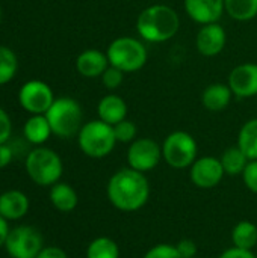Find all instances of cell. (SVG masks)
<instances>
[{
  "label": "cell",
  "mask_w": 257,
  "mask_h": 258,
  "mask_svg": "<svg viewBox=\"0 0 257 258\" xmlns=\"http://www.w3.org/2000/svg\"><path fill=\"white\" fill-rule=\"evenodd\" d=\"M109 203L123 213L141 210L150 198V183L145 174L132 168L117 171L106 187Z\"/></svg>",
  "instance_id": "6da1fadb"
},
{
  "label": "cell",
  "mask_w": 257,
  "mask_h": 258,
  "mask_svg": "<svg viewBox=\"0 0 257 258\" xmlns=\"http://www.w3.org/2000/svg\"><path fill=\"white\" fill-rule=\"evenodd\" d=\"M180 27L179 14L168 5H151L142 9L136 18L139 36L153 44L167 42L176 36Z\"/></svg>",
  "instance_id": "7a4b0ae2"
},
{
  "label": "cell",
  "mask_w": 257,
  "mask_h": 258,
  "mask_svg": "<svg viewBox=\"0 0 257 258\" xmlns=\"http://www.w3.org/2000/svg\"><path fill=\"white\" fill-rule=\"evenodd\" d=\"M24 168L29 178L42 187H52L56 184L64 172V165L59 154L45 147H36L29 151Z\"/></svg>",
  "instance_id": "3957f363"
},
{
  "label": "cell",
  "mask_w": 257,
  "mask_h": 258,
  "mask_svg": "<svg viewBox=\"0 0 257 258\" xmlns=\"http://www.w3.org/2000/svg\"><path fill=\"white\" fill-rule=\"evenodd\" d=\"M45 118L52 127L55 136L68 139L79 135L83 125V112L80 104L70 97L55 98L50 109L45 112Z\"/></svg>",
  "instance_id": "277c9868"
},
{
  "label": "cell",
  "mask_w": 257,
  "mask_h": 258,
  "mask_svg": "<svg viewBox=\"0 0 257 258\" xmlns=\"http://www.w3.org/2000/svg\"><path fill=\"white\" fill-rule=\"evenodd\" d=\"M77 144L85 156L91 159H103L114 151L118 142L114 133V125H109L101 119H92L82 125L77 135Z\"/></svg>",
  "instance_id": "5b68a950"
},
{
  "label": "cell",
  "mask_w": 257,
  "mask_h": 258,
  "mask_svg": "<svg viewBox=\"0 0 257 258\" xmlns=\"http://www.w3.org/2000/svg\"><path fill=\"white\" fill-rule=\"evenodd\" d=\"M106 56L109 65L120 68L123 73H135L144 68L147 63V48L145 45L132 36L115 38L108 50Z\"/></svg>",
  "instance_id": "8992f818"
},
{
  "label": "cell",
  "mask_w": 257,
  "mask_h": 258,
  "mask_svg": "<svg viewBox=\"0 0 257 258\" xmlns=\"http://www.w3.org/2000/svg\"><path fill=\"white\" fill-rule=\"evenodd\" d=\"M197 141L188 132L176 130L162 144V159L174 169H186L197 160Z\"/></svg>",
  "instance_id": "52a82bcc"
},
{
  "label": "cell",
  "mask_w": 257,
  "mask_h": 258,
  "mask_svg": "<svg viewBox=\"0 0 257 258\" xmlns=\"http://www.w3.org/2000/svg\"><path fill=\"white\" fill-rule=\"evenodd\" d=\"M42 248V234L29 225L12 228L5 243V249L11 258H36Z\"/></svg>",
  "instance_id": "ba28073f"
},
{
  "label": "cell",
  "mask_w": 257,
  "mask_h": 258,
  "mask_svg": "<svg viewBox=\"0 0 257 258\" xmlns=\"http://www.w3.org/2000/svg\"><path fill=\"white\" fill-rule=\"evenodd\" d=\"M162 160V145L155 139L141 138L135 139L127 150V163L129 168L139 171L142 174L153 171Z\"/></svg>",
  "instance_id": "9c48e42d"
},
{
  "label": "cell",
  "mask_w": 257,
  "mask_h": 258,
  "mask_svg": "<svg viewBox=\"0 0 257 258\" xmlns=\"http://www.w3.org/2000/svg\"><path fill=\"white\" fill-rule=\"evenodd\" d=\"M21 107L32 115H45L55 101L52 88L42 80H29L18 91Z\"/></svg>",
  "instance_id": "30bf717a"
},
{
  "label": "cell",
  "mask_w": 257,
  "mask_h": 258,
  "mask_svg": "<svg viewBox=\"0 0 257 258\" xmlns=\"http://www.w3.org/2000/svg\"><path fill=\"white\" fill-rule=\"evenodd\" d=\"M226 172L221 160L214 156H204L197 159L189 168V178L192 184L200 189H212L221 183Z\"/></svg>",
  "instance_id": "8fae6325"
},
{
  "label": "cell",
  "mask_w": 257,
  "mask_h": 258,
  "mask_svg": "<svg viewBox=\"0 0 257 258\" xmlns=\"http://www.w3.org/2000/svg\"><path fill=\"white\" fill-rule=\"evenodd\" d=\"M233 95L238 98H251L257 95V63L245 62L232 70L227 79Z\"/></svg>",
  "instance_id": "7c38bea8"
},
{
  "label": "cell",
  "mask_w": 257,
  "mask_h": 258,
  "mask_svg": "<svg viewBox=\"0 0 257 258\" xmlns=\"http://www.w3.org/2000/svg\"><path fill=\"white\" fill-rule=\"evenodd\" d=\"M227 42V35L223 26L218 23L203 24L195 36V47L200 54L212 57L220 54Z\"/></svg>",
  "instance_id": "4fadbf2b"
},
{
  "label": "cell",
  "mask_w": 257,
  "mask_h": 258,
  "mask_svg": "<svg viewBox=\"0 0 257 258\" xmlns=\"http://www.w3.org/2000/svg\"><path fill=\"white\" fill-rule=\"evenodd\" d=\"M183 5L188 17L201 26L218 23L226 12L224 0H185Z\"/></svg>",
  "instance_id": "5bb4252c"
},
{
  "label": "cell",
  "mask_w": 257,
  "mask_h": 258,
  "mask_svg": "<svg viewBox=\"0 0 257 258\" xmlns=\"http://www.w3.org/2000/svg\"><path fill=\"white\" fill-rule=\"evenodd\" d=\"M108 67H109V60L106 53L95 48H88L82 51L76 59L77 73L88 79L101 77V74L106 71Z\"/></svg>",
  "instance_id": "9a60e30c"
},
{
  "label": "cell",
  "mask_w": 257,
  "mask_h": 258,
  "mask_svg": "<svg viewBox=\"0 0 257 258\" xmlns=\"http://www.w3.org/2000/svg\"><path fill=\"white\" fill-rule=\"evenodd\" d=\"M29 198L21 190L12 189L0 195V216H3L8 222L24 218L29 212Z\"/></svg>",
  "instance_id": "2e32d148"
},
{
  "label": "cell",
  "mask_w": 257,
  "mask_h": 258,
  "mask_svg": "<svg viewBox=\"0 0 257 258\" xmlns=\"http://www.w3.org/2000/svg\"><path fill=\"white\" fill-rule=\"evenodd\" d=\"M97 113H98V119H101L103 122H106L109 125H115L120 121L126 119L127 104L120 95L109 94V95H105L98 101Z\"/></svg>",
  "instance_id": "e0dca14e"
},
{
  "label": "cell",
  "mask_w": 257,
  "mask_h": 258,
  "mask_svg": "<svg viewBox=\"0 0 257 258\" xmlns=\"http://www.w3.org/2000/svg\"><path fill=\"white\" fill-rule=\"evenodd\" d=\"M232 89L227 83H212L201 94V104L209 112H221L232 101Z\"/></svg>",
  "instance_id": "ac0fdd59"
},
{
  "label": "cell",
  "mask_w": 257,
  "mask_h": 258,
  "mask_svg": "<svg viewBox=\"0 0 257 258\" xmlns=\"http://www.w3.org/2000/svg\"><path fill=\"white\" fill-rule=\"evenodd\" d=\"M50 203L52 206L61 212V213H70L73 212L77 204H79V197L77 192L74 190V187L68 183H61L58 181L56 184H53L50 187V194H48Z\"/></svg>",
  "instance_id": "d6986e66"
},
{
  "label": "cell",
  "mask_w": 257,
  "mask_h": 258,
  "mask_svg": "<svg viewBox=\"0 0 257 258\" xmlns=\"http://www.w3.org/2000/svg\"><path fill=\"white\" fill-rule=\"evenodd\" d=\"M24 139L32 145H42L53 135L45 115H32L23 127Z\"/></svg>",
  "instance_id": "ffe728a7"
},
{
  "label": "cell",
  "mask_w": 257,
  "mask_h": 258,
  "mask_svg": "<svg viewBox=\"0 0 257 258\" xmlns=\"http://www.w3.org/2000/svg\"><path fill=\"white\" fill-rule=\"evenodd\" d=\"M232 243L239 249L253 251L257 246V227L250 221H241L232 231Z\"/></svg>",
  "instance_id": "44dd1931"
},
{
  "label": "cell",
  "mask_w": 257,
  "mask_h": 258,
  "mask_svg": "<svg viewBox=\"0 0 257 258\" xmlns=\"http://www.w3.org/2000/svg\"><path fill=\"white\" fill-rule=\"evenodd\" d=\"M238 147L248 157L257 160V118L248 119L238 133Z\"/></svg>",
  "instance_id": "7402d4cb"
},
{
  "label": "cell",
  "mask_w": 257,
  "mask_h": 258,
  "mask_svg": "<svg viewBox=\"0 0 257 258\" xmlns=\"http://www.w3.org/2000/svg\"><path fill=\"white\" fill-rule=\"evenodd\" d=\"M221 165L224 168L226 175H242L245 166L248 165V157L242 153V150L236 147L227 148L221 156Z\"/></svg>",
  "instance_id": "603a6c76"
},
{
  "label": "cell",
  "mask_w": 257,
  "mask_h": 258,
  "mask_svg": "<svg viewBox=\"0 0 257 258\" xmlns=\"http://www.w3.org/2000/svg\"><path fill=\"white\" fill-rule=\"evenodd\" d=\"M224 8L236 21H250L257 15V0H224Z\"/></svg>",
  "instance_id": "cb8c5ba5"
},
{
  "label": "cell",
  "mask_w": 257,
  "mask_h": 258,
  "mask_svg": "<svg viewBox=\"0 0 257 258\" xmlns=\"http://www.w3.org/2000/svg\"><path fill=\"white\" fill-rule=\"evenodd\" d=\"M86 258H120V248L112 239L100 236L88 245Z\"/></svg>",
  "instance_id": "d4e9b609"
},
{
  "label": "cell",
  "mask_w": 257,
  "mask_h": 258,
  "mask_svg": "<svg viewBox=\"0 0 257 258\" xmlns=\"http://www.w3.org/2000/svg\"><path fill=\"white\" fill-rule=\"evenodd\" d=\"M18 70L17 54L5 45H0V86L14 79Z\"/></svg>",
  "instance_id": "484cf974"
},
{
  "label": "cell",
  "mask_w": 257,
  "mask_h": 258,
  "mask_svg": "<svg viewBox=\"0 0 257 258\" xmlns=\"http://www.w3.org/2000/svg\"><path fill=\"white\" fill-rule=\"evenodd\" d=\"M114 133H115V138H117V142H121V144H132L135 139H136V133H138V128L135 125V122L129 121L127 118L120 121L118 124L114 125Z\"/></svg>",
  "instance_id": "4316f807"
},
{
  "label": "cell",
  "mask_w": 257,
  "mask_h": 258,
  "mask_svg": "<svg viewBox=\"0 0 257 258\" xmlns=\"http://www.w3.org/2000/svg\"><path fill=\"white\" fill-rule=\"evenodd\" d=\"M124 74H126V73H123L120 68L109 65V67L106 68V71L101 74V82H103V85H105L106 89L114 91V89H118V88L123 85Z\"/></svg>",
  "instance_id": "83f0119b"
},
{
  "label": "cell",
  "mask_w": 257,
  "mask_h": 258,
  "mask_svg": "<svg viewBox=\"0 0 257 258\" xmlns=\"http://www.w3.org/2000/svg\"><path fill=\"white\" fill-rule=\"evenodd\" d=\"M142 258H182L176 245L170 243H159L151 246Z\"/></svg>",
  "instance_id": "f1b7e54d"
},
{
  "label": "cell",
  "mask_w": 257,
  "mask_h": 258,
  "mask_svg": "<svg viewBox=\"0 0 257 258\" xmlns=\"http://www.w3.org/2000/svg\"><path fill=\"white\" fill-rule=\"evenodd\" d=\"M244 183L247 189L253 194H257V160H250L242 172Z\"/></svg>",
  "instance_id": "f546056e"
},
{
  "label": "cell",
  "mask_w": 257,
  "mask_h": 258,
  "mask_svg": "<svg viewBox=\"0 0 257 258\" xmlns=\"http://www.w3.org/2000/svg\"><path fill=\"white\" fill-rule=\"evenodd\" d=\"M11 133H12L11 118H9L8 112L3 107H0V145L2 144H6L9 141Z\"/></svg>",
  "instance_id": "4dcf8cb0"
},
{
  "label": "cell",
  "mask_w": 257,
  "mask_h": 258,
  "mask_svg": "<svg viewBox=\"0 0 257 258\" xmlns=\"http://www.w3.org/2000/svg\"><path fill=\"white\" fill-rule=\"evenodd\" d=\"M179 254L182 258H194L197 257V245L191 239H183L176 245Z\"/></svg>",
  "instance_id": "1f68e13d"
},
{
  "label": "cell",
  "mask_w": 257,
  "mask_h": 258,
  "mask_svg": "<svg viewBox=\"0 0 257 258\" xmlns=\"http://www.w3.org/2000/svg\"><path fill=\"white\" fill-rule=\"evenodd\" d=\"M36 258H68V255L59 246H44Z\"/></svg>",
  "instance_id": "d6a6232c"
},
{
  "label": "cell",
  "mask_w": 257,
  "mask_h": 258,
  "mask_svg": "<svg viewBox=\"0 0 257 258\" xmlns=\"http://www.w3.org/2000/svg\"><path fill=\"white\" fill-rule=\"evenodd\" d=\"M218 258H256L253 251H247V249H239L236 246L226 249Z\"/></svg>",
  "instance_id": "836d02e7"
},
{
  "label": "cell",
  "mask_w": 257,
  "mask_h": 258,
  "mask_svg": "<svg viewBox=\"0 0 257 258\" xmlns=\"http://www.w3.org/2000/svg\"><path fill=\"white\" fill-rule=\"evenodd\" d=\"M14 159V151L9 145L6 144H2L0 145V169L6 168Z\"/></svg>",
  "instance_id": "e575fe53"
},
{
  "label": "cell",
  "mask_w": 257,
  "mask_h": 258,
  "mask_svg": "<svg viewBox=\"0 0 257 258\" xmlns=\"http://www.w3.org/2000/svg\"><path fill=\"white\" fill-rule=\"evenodd\" d=\"M9 231H11V228L8 225V221L3 216H0V248H5Z\"/></svg>",
  "instance_id": "d590c367"
},
{
  "label": "cell",
  "mask_w": 257,
  "mask_h": 258,
  "mask_svg": "<svg viewBox=\"0 0 257 258\" xmlns=\"http://www.w3.org/2000/svg\"><path fill=\"white\" fill-rule=\"evenodd\" d=\"M0 20H2V8H0Z\"/></svg>",
  "instance_id": "8d00e7d4"
},
{
  "label": "cell",
  "mask_w": 257,
  "mask_h": 258,
  "mask_svg": "<svg viewBox=\"0 0 257 258\" xmlns=\"http://www.w3.org/2000/svg\"><path fill=\"white\" fill-rule=\"evenodd\" d=\"M194 258H201V257H194Z\"/></svg>",
  "instance_id": "74e56055"
},
{
  "label": "cell",
  "mask_w": 257,
  "mask_h": 258,
  "mask_svg": "<svg viewBox=\"0 0 257 258\" xmlns=\"http://www.w3.org/2000/svg\"><path fill=\"white\" fill-rule=\"evenodd\" d=\"M256 258H257V255H256Z\"/></svg>",
  "instance_id": "f35d334b"
}]
</instances>
